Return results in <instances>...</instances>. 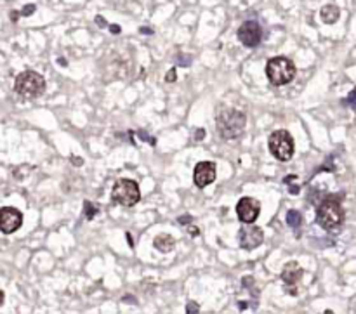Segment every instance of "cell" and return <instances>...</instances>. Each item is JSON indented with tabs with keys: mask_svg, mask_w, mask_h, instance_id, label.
<instances>
[{
	"mask_svg": "<svg viewBox=\"0 0 356 314\" xmlns=\"http://www.w3.org/2000/svg\"><path fill=\"white\" fill-rule=\"evenodd\" d=\"M344 222V208L337 196H327L316 210V224L325 231H337Z\"/></svg>",
	"mask_w": 356,
	"mask_h": 314,
	"instance_id": "obj_1",
	"label": "cell"
},
{
	"mask_svg": "<svg viewBox=\"0 0 356 314\" xmlns=\"http://www.w3.org/2000/svg\"><path fill=\"white\" fill-rule=\"evenodd\" d=\"M247 116L243 111L226 108L217 115V132L223 139H236L243 134Z\"/></svg>",
	"mask_w": 356,
	"mask_h": 314,
	"instance_id": "obj_2",
	"label": "cell"
},
{
	"mask_svg": "<svg viewBox=\"0 0 356 314\" xmlns=\"http://www.w3.org/2000/svg\"><path fill=\"white\" fill-rule=\"evenodd\" d=\"M14 91L21 97H25V99H35V97L42 95L44 91H46V80L37 71H23V73H19L16 77Z\"/></svg>",
	"mask_w": 356,
	"mask_h": 314,
	"instance_id": "obj_3",
	"label": "cell"
},
{
	"mask_svg": "<svg viewBox=\"0 0 356 314\" xmlns=\"http://www.w3.org/2000/svg\"><path fill=\"white\" fill-rule=\"evenodd\" d=\"M266 75L273 85H287L295 78V64L289 58L276 56L266 64Z\"/></svg>",
	"mask_w": 356,
	"mask_h": 314,
	"instance_id": "obj_4",
	"label": "cell"
},
{
	"mask_svg": "<svg viewBox=\"0 0 356 314\" xmlns=\"http://www.w3.org/2000/svg\"><path fill=\"white\" fill-rule=\"evenodd\" d=\"M269 151L275 158H278L280 161H290L292 157H294L295 146H294V139L290 136L289 130L285 128H280V130H275L271 136H269L268 141Z\"/></svg>",
	"mask_w": 356,
	"mask_h": 314,
	"instance_id": "obj_5",
	"label": "cell"
},
{
	"mask_svg": "<svg viewBox=\"0 0 356 314\" xmlns=\"http://www.w3.org/2000/svg\"><path fill=\"white\" fill-rule=\"evenodd\" d=\"M112 200L122 207H134L141 200V191L132 179H118L112 189Z\"/></svg>",
	"mask_w": 356,
	"mask_h": 314,
	"instance_id": "obj_6",
	"label": "cell"
},
{
	"mask_svg": "<svg viewBox=\"0 0 356 314\" xmlns=\"http://www.w3.org/2000/svg\"><path fill=\"white\" fill-rule=\"evenodd\" d=\"M261 214V203L256 198L250 196H243L236 203V215L243 224H254Z\"/></svg>",
	"mask_w": 356,
	"mask_h": 314,
	"instance_id": "obj_7",
	"label": "cell"
},
{
	"mask_svg": "<svg viewBox=\"0 0 356 314\" xmlns=\"http://www.w3.org/2000/svg\"><path fill=\"white\" fill-rule=\"evenodd\" d=\"M238 40L249 49L259 46L262 40V28L259 26V23L257 21H245L238 28Z\"/></svg>",
	"mask_w": 356,
	"mask_h": 314,
	"instance_id": "obj_8",
	"label": "cell"
},
{
	"mask_svg": "<svg viewBox=\"0 0 356 314\" xmlns=\"http://www.w3.org/2000/svg\"><path fill=\"white\" fill-rule=\"evenodd\" d=\"M23 224V214L14 207H4L0 210V231L4 235L17 231Z\"/></svg>",
	"mask_w": 356,
	"mask_h": 314,
	"instance_id": "obj_9",
	"label": "cell"
},
{
	"mask_svg": "<svg viewBox=\"0 0 356 314\" xmlns=\"http://www.w3.org/2000/svg\"><path fill=\"white\" fill-rule=\"evenodd\" d=\"M238 241H240V247L245 248V250H254V248H257L264 241V231H262L261 227L249 224L247 227H242L240 229Z\"/></svg>",
	"mask_w": 356,
	"mask_h": 314,
	"instance_id": "obj_10",
	"label": "cell"
},
{
	"mask_svg": "<svg viewBox=\"0 0 356 314\" xmlns=\"http://www.w3.org/2000/svg\"><path fill=\"white\" fill-rule=\"evenodd\" d=\"M215 181V165L212 161H200L195 165V170H193V182L195 186L203 189L207 188L209 184Z\"/></svg>",
	"mask_w": 356,
	"mask_h": 314,
	"instance_id": "obj_11",
	"label": "cell"
},
{
	"mask_svg": "<svg viewBox=\"0 0 356 314\" xmlns=\"http://www.w3.org/2000/svg\"><path fill=\"white\" fill-rule=\"evenodd\" d=\"M304 271L301 269V266L297 262H289V264L283 267L282 271V280L287 286V292L289 294H297V290H295V285L299 283V280L303 278Z\"/></svg>",
	"mask_w": 356,
	"mask_h": 314,
	"instance_id": "obj_12",
	"label": "cell"
},
{
	"mask_svg": "<svg viewBox=\"0 0 356 314\" xmlns=\"http://www.w3.org/2000/svg\"><path fill=\"white\" fill-rule=\"evenodd\" d=\"M320 17H322V21L325 25H334V23H337L340 17V9L337 7L336 4L323 5L322 11H320Z\"/></svg>",
	"mask_w": 356,
	"mask_h": 314,
	"instance_id": "obj_13",
	"label": "cell"
},
{
	"mask_svg": "<svg viewBox=\"0 0 356 314\" xmlns=\"http://www.w3.org/2000/svg\"><path fill=\"white\" fill-rule=\"evenodd\" d=\"M153 247L157 248V250H160L162 253H167L176 247V240L170 235H167V233H162V235L155 236Z\"/></svg>",
	"mask_w": 356,
	"mask_h": 314,
	"instance_id": "obj_14",
	"label": "cell"
},
{
	"mask_svg": "<svg viewBox=\"0 0 356 314\" xmlns=\"http://www.w3.org/2000/svg\"><path fill=\"white\" fill-rule=\"evenodd\" d=\"M287 224H289L292 229H297V227L303 224V215L299 214L297 210H289L287 212Z\"/></svg>",
	"mask_w": 356,
	"mask_h": 314,
	"instance_id": "obj_15",
	"label": "cell"
},
{
	"mask_svg": "<svg viewBox=\"0 0 356 314\" xmlns=\"http://www.w3.org/2000/svg\"><path fill=\"white\" fill-rule=\"evenodd\" d=\"M83 214H85V217H87L89 220H92L96 215L99 214V207L92 205L91 202H83Z\"/></svg>",
	"mask_w": 356,
	"mask_h": 314,
	"instance_id": "obj_16",
	"label": "cell"
},
{
	"mask_svg": "<svg viewBox=\"0 0 356 314\" xmlns=\"http://www.w3.org/2000/svg\"><path fill=\"white\" fill-rule=\"evenodd\" d=\"M342 103H344V106H349V108H353V110H356V87L349 92L348 97H344Z\"/></svg>",
	"mask_w": 356,
	"mask_h": 314,
	"instance_id": "obj_17",
	"label": "cell"
},
{
	"mask_svg": "<svg viewBox=\"0 0 356 314\" xmlns=\"http://www.w3.org/2000/svg\"><path fill=\"white\" fill-rule=\"evenodd\" d=\"M137 136H139V139H143V141H146V142H149V146H155V144H157V139H155V137H151V136H148L145 130H137Z\"/></svg>",
	"mask_w": 356,
	"mask_h": 314,
	"instance_id": "obj_18",
	"label": "cell"
},
{
	"mask_svg": "<svg viewBox=\"0 0 356 314\" xmlns=\"http://www.w3.org/2000/svg\"><path fill=\"white\" fill-rule=\"evenodd\" d=\"M186 313H188V314H196V313H200V306H198V304H196V302L190 300V302H188V306H186Z\"/></svg>",
	"mask_w": 356,
	"mask_h": 314,
	"instance_id": "obj_19",
	"label": "cell"
},
{
	"mask_svg": "<svg viewBox=\"0 0 356 314\" xmlns=\"http://www.w3.org/2000/svg\"><path fill=\"white\" fill-rule=\"evenodd\" d=\"M35 4H28V5H25V7L21 9V16H32V14L35 13Z\"/></svg>",
	"mask_w": 356,
	"mask_h": 314,
	"instance_id": "obj_20",
	"label": "cell"
},
{
	"mask_svg": "<svg viewBox=\"0 0 356 314\" xmlns=\"http://www.w3.org/2000/svg\"><path fill=\"white\" fill-rule=\"evenodd\" d=\"M176 78H178V77H176V70L172 68V70H169V73L165 75V82L172 83V82H176Z\"/></svg>",
	"mask_w": 356,
	"mask_h": 314,
	"instance_id": "obj_21",
	"label": "cell"
},
{
	"mask_svg": "<svg viewBox=\"0 0 356 314\" xmlns=\"http://www.w3.org/2000/svg\"><path fill=\"white\" fill-rule=\"evenodd\" d=\"M96 25L99 26V28H106V21H104L103 16H96Z\"/></svg>",
	"mask_w": 356,
	"mask_h": 314,
	"instance_id": "obj_22",
	"label": "cell"
},
{
	"mask_svg": "<svg viewBox=\"0 0 356 314\" xmlns=\"http://www.w3.org/2000/svg\"><path fill=\"white\" fill-rule=\"evenodd\" d=\"M108 28H110V31H112L113 35H118V33H120V31H122V28H120V26H118V25H110V26H108Z\"/></svg>",
	"mask_w": 356,
	"mask_h": 314,
	"instance_id": "obj_23",
	"label": "cell"
},
{
	"mask_svg": "<svg viewBox=\"0 0 356 314\" xmlns=\"http://www.w3.org/2000/svg\"><path fill=\"white\" fill-rule=\"evenodd\" d=\"M179 224H190L191 222V215H182V217H179L178 219Z\"/></svg>",
	"mask_w": 356,
	"mask_h": 314,
	"instance_id": "obj_24",
	"label": "cell"
},
{
	"mask_svg": "<svg viewBox=\"0 0 356 314\" xmlns=\"http://www.w3.org/2000/svg\"><path fill=\"white\" fill-rule=\"evenodd\" d=\"M188 231H190L191 236H198L200 235V229L196 226H188Z\"/></svg>",
	"mask_w": 356,
	"mask_h": 314,
	"instance_id": "obj_25",
	"label": "cell"
},
{
	"mask_svg": "<svg viewBox=\"0 0 356 314\" xmlns=\"http://www.w3.org/2000/svg\"><path fill=\"white\" fill-rule=\"evenodd\" d=\"M205 137V130L203 128H196V134H195V141H200Z\"/></svg>",
	"mask_w": 356,
	"mask_h": 314,
	"instance_id": "obj_26",
	"label": "cell"
},
{
	"mask_svg": "<svg viewBox=\"0 0 356 314\" xmlns=\"http://www.w3.org/2000/svg\"><path fill=\"white\" fill-rule=\"evenodd\" d=\"M252 285H254V280H252V278L245 276L243 278V286H245V288H249V286H252Z\"/></svg>",
	"mask_w": 356,
	"mask_h": 314,
	"instance_id": "obj_27",
	"label": "cell"
},
{
	"mask_svg": "<svg viewBox=\"0 0 356 314\" xmlns=\"http://www.w3.org/2000/svg\"><path fill=\"white\" fill-rule=\"evenodd\" d=\"M299 191H301V189H299L297 186H290V188H289V193H290V194H299Z\"/></svg>",
	"mask_w": 356,
	"mask_h": 314,
	"instance_id": "obj_28",
	"label": "cell"
},
{
	"mask_svg": "<svg viewBox=\"0 0 356 314\" xmlns=\"http://www.w3.org/2000/svg\"><path fill=\"white\" fill-rule=\"evenodd\" d=\"M139 31H141V33H145V35H151V33H153V30L146 28V26H143V28L139 30Z\"/></svg>",
	"mask_w": 356,
	"mask_h": 314,
	"instance_id": "obj_29",
	"label": "cell"
},
{
	"mask_svg": "<svg viewBox=\"0 0 356 314\" xmlns=\"http://www.w3.org/2000/svg\"><path fill=\"white\" fill-rule=\"evenodd\" d=\"M19 16H21V13H11V19H13V23H16Z\"/></svg>",
	"mask_w": 356,
	"mask_h": 314,
	"instance_id": "obj_30",
	"label": "cell"
},
{
	"mask_svg": "<svg viewBox=\"0 0 356 314\" xmlns=\"http://www.w3.org/2000/svg\"><path fill=\"white\" fill-rule=\"evenodd\" d=\"M59 64H61V66H66V61H65V59H59Z\"/></svg>",
	"mask_w": 356,
	"mask_h": 314,
	"instance_id": "obj_31",
	"label": "cell"
}]
</instances>
